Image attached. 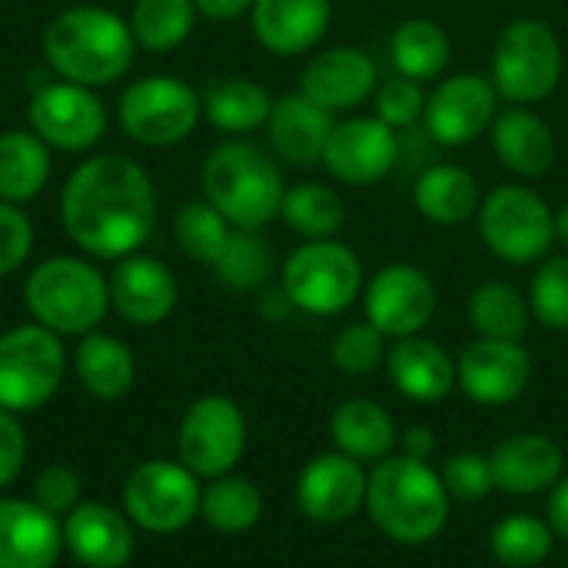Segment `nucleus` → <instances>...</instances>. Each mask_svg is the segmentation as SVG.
I'll use <instances>...</instances> for the list:
<instances>
[{"label": "nucleus", "instance_id": "nucleus-1", "mask_svg": "<svg viewBox=\"0 0 568 568\" xmlns=\"http://www.w3.org/2000/svg\"><path fill=\"white\" fill-rule=\"evenodd\" d=\"M67 240L93 260H123L146 246L156 226V186L126 153L80 160L60 190Z\"/></svg>", "mask_w": 568, "mask_h": 568}, {"label": "nucleus", "instance_id": "nucleus-2", "mask_svg": "<svg viewBox=\"0 0 568 568\" xmlns=\"http://www.w3.org/2000/svg\"><path fill=\"white\" fill-rule=\"evenodd\" d=\"M136 50L140 47L130 33V20L97 3L60 10L40 33L43 63L57 73V80L90 90L120 83L130 73Z\"/></svg>", "mask_w": 568, "mask_h": 568}, {"label": "nucleus", "instance_id": "nucleus-3", "mask_svg": "<svg viewBox=\"0 0 568 568\" xmlns=\"http://www.w3.org/2000/svg\"><path fill=\"white\" fill-rule=\"evenodd\" d=\"M200 190L233 230H263L280 220L286 183L270 150L246 136H226L206 153L200 166Z\"/></svg>", "mask_w": 568, "mask_h": 568}, {"label": "nucleus", "instance_id": "nucleus-4", "mask_svg": "<svg viewBox=\"0 0 568 568\" xmlns=\"http://www.w3.org/2000/svg\"><path fill=\"white\" fill-rule=\"evenodd\" d=\"M453 499L429 463L386 456L369 473L366 513L373 526L399 546H426L449 523Z\"/></svg>", "mask_w": 568, "mask_h": 568}, {"label": "nucleus", "instance_id": "nucleus-5", "mask_svg": "<svg viewBox=\"0 0 568 568\" xmlns=\"http://www.w3.org/2000/svg\"><path fill=\"white\" fill-rule=\"evenodd\" d=\"M23 303L33 323L60 339L87 336L110 313V283L83 256H50L27 273Z\"/></svg>", "mask_w": 568, "mask_h": 568}, {"label": "nucleus", "instance_id": "nucleus-6", "mask_svg": "<svg viewBox=\"0 0 568 568\" xmlns=\"http://www.w3.org/2000/svg\"><path fill=\"white\" fill-rule=\"evenodd\" d=\"M562 40L542 17H516L499 30L493 43L489 80L503 103L536 106L549 100L562 80Z\"/></svg>", "mask_w": 568, "mask_h": 568}, {"label": "nucleus", "instance_id": "nucleus-7", "mask_svg": "<svg viewBox=\"0 0 568 568\" xmlns=\"http://www.w3.org/2000/svg\"><path fill=\"white\" fill-rule=\"evenodd\" d=\"M476 226L483 246L509 266L542 263L556 246V210L523 180L489 190L476 213Z\"/></svg>", "mask_w": 568, "mask_h": 568}, {"label": "nucleus", "instance_id": "nucleus-8", "mask_svg": "<svg viewBox=\"0 0 568 568\" xmlns=\"http://www.w3.org/2000/svg\"><path fill=\"white\" fill-rule=\"evenodd\" d=\"M280 286L293 310L310 316H339L366 290L363 260L343 240H303L280 266Z\"/></svg>", "mask_w": 568, "mask_h": 568}, {"label": "nucleus", "instance_id": "nucleus-9", "mask_svg": "<svg viewBox=\"0 0 568 568\" xmlns=\"http://www.w3.org/2000/svg\"><path fill=\"white\" fill-rule=\"evenodd\" d=\"M203 120L200 90L173 73H146L123 87L116 100V123L126 140L163 150L183 143Z\"/></svg>", "mask_w": 568, "mask_h": 568}, {"label": "nucleus", "instance_id": "nucleus-10", "mask_svg": "<svg viewBox=\"0 0 568 568\" xmlns=\"http://www.w3.org/2000/svg\"><path fill=\"white\" fill-rule=\"evenodd\" d=\"M67 373L63 339L40 323H20L0 333V409L37 413L47 406Z\"/></svg>", "mask_w": 568, "mask_h": 568}, {"label": "nucleus", "instance_id": "nucleus-11", "mask_svg": "<svg viewBox=\"0 0 568 568\" xmlns=\"http://www.w3.org/2000/svg\"><path fill=\"white\" fill-rule=\"evenodd\" d=\"M203 486L180 459H146L123 483L126 519L153 536L183 532L200 516Z\"/></svg>", "mask_w": 568, "mask_h": 568}, {"label": "nucleus", "instance_id": "nucleus-12", "mask_svg": "<svg viewBox=\"0 0 568 568\" xmlns=\"http://www.w3.org/2000/svg\"><path fill=\"white\" fill-rule=\"evenodd\" d=\"M499 116V93L489 73L459 70L439 77L433 90H426L423 130L436 146L459 150L476 143L493 130Z\"/></svg>", "mask_w": 568, "mask_h": 568}, {"label": "nucleus", "instance_id": "nucleus-13", "mask_svg": "<svg viewBox=\"0 0 568 568\" xmlns=\"http://www.w3.org/2000/svg\"><path fill=\"white\" fill-rule=\"evenodd\" d=\"M246 453V416L230 396L196 399L176 429V459L200 479H220Z\"/></svg>", "mask_w": 568, "mask_h": 568}, {"label": "nucleus", "instance_id": "nucleus-14", "mask_svg": "<svg viewBox=\"0 0 568 568\" xmlns=\"http://www.w3.org/2000/svg\"><path fill=\"white\" fill-rule=\"evenodd\" d=\"M27 123L50 150L87 153L106 133V106L90 87L50 80L33 90L27 103Z\"/></svg>", "mask_w": 568, "mask_h": 568}, {"label": "nucleus", "instance_id": "nucleus-15", "mask_svg": "<svg viewBox=\"0 0 568 568\" xmlns=\"http://www.w3.org/2000/svg\"><path fill=\"white\" fill-rule=\"evenodd\" d=\"M363 306H366V320L386 339H406V336H419L433 323L439 310V293L423 266L389 263L366 283Z\"/></svg>", "mask_w": 568, "mask_h": 568}, {"label": "nucleus", "instance_id": "nucleus-16", "mask_svg": "<svg viewBox=\"0 0 568 568\" xmlns=\"http://www.w3.org/2000/svg\"><path fill=\"white\" fill-rule=\"evenodd\" d=\"M399 130L386 126L376 113L336 120L326 150L323 170L343 186H373L383 183L399 163Z\"/></svg>", "mask_w": 568, "mask_h": 568}, {"label": "nucleus", "instance_id": "nucleus-17", "mask_svg": "<svg viewBox=\"0 0 568 568\" xmlns=\"http://www.w3.org/2000/svg\"><path fill=\"white\" fill-rule=\"evenodd\" d=\"M379 87V63L373 53H366L363 47H323L316 50L303 70H300V93L310 97L316 106H323L326 113L339 116V113H353L356 106H363L366 100H373Z\"/></svg>", "mask_w": 568, "mask_h": 568}, {"label": "nucleus", "instance_id": "nucleus-18", "mask_svg": "<svg viewBox=\"0 0 568 568\" xmlns=\"http://www.w3.org/2000/svg\"><path fill=\"white\" fill-rule=\"evenodd\" d=\"M532 383V356L523 343L476 336L456 356V389L476 406H509Z\"/></svg>", "mask_w": 568, "mask_h": 568}, {"label": "nucleus", "instance_id": "nucleus-19", "mask_svg": "<svg viewBox=\"0 0 568 568\" xmlns=\"http://www.w3.org/2000/svg\"><path fill=\"white\" fill-rule=\"evenodd\" d=\"M369 476L363 463L343 453H323L310 459L296 479V509L316 526H343L366 509Z\"/></svg>", "mask_w": 568, "mask_h": 568}, {"label": "nucleus", "instance_id": "nucleus-20", "mask_svg": "<svg viewBox=\"0 0 568 568\" xmlns=\"http://www.w3.org/2000/svg\"><path fill=\"white\" fill-rule=\"evenodd\" d=\"M110 283V310L130 326H160L180 300L173 270L156 256H123L116 260Z\"/></svg>", "mask_w": 568, "mask_h": 568}, {"label": "nucleus", "instance_id": "nucleus-21", "mask_svg": "<svg viewBox=\"0 0 568 568\" xmlns=\"http://www.w3.org/2000/svg\"><path fill=\"white\" fill-rule=\"evenodd\" d=\"M329 20L333 0H256L250 10L256 43L280 60L313 53L326 37Z\"/></svg>", "mask_w": 568, "mask_h": 568}, {"label": "nucleus", "instance_id": "nucleus-22", "mask_svg": "<svg viewBox=\"0 0 568 568\" xmlns=\"http://www.w3.org/2000/svg\"><path fill=\"white\" fill-rule=\"evenodd\" d=\"M63 549L83 568H126L136 539L133 523L126 513L106 506V503H80L73 506L63 523Z\"/></svg>", "mask_w": 568, "mask_h": 568}, {"label": "nucleus", "instance_id": "nucleus-23", "mask_svg": "<svg viewBox=\"0 0 568 568\" xmlns=\"http://www.w3.org/2000/svg\"><path fill=\"white\" fill-rule=\"evenodd\" d=\"M489 463H493L496 489L506 496H519V499L549 493L566 476V453L546 433L506 436L489 453Z\"/></svg>", "mask_w": 568, "mask_h": 568}, {"label": "nucleus", "instance_id": "nucleus-24", "mask_svg": "<svg viewBox=\"0 0 568 568\" xmlns=\"http://www.w3.org/2000/svg\"><path fill=\"white\" fill-rule=\"evenodd\" d=\"M333 126H336L333 113H326L310 97L293 90L283 97H273V110L263 130H266L270 153L276 160H283L286 166L306 170V166L323 163V150H326Z\"/></svg>", "mask_w": 568, "mask_h": 568}, {"label": "nucleus", "instance_id": "nucleus-25", "mask_svg": "<svg viewBox=\"0 0 568 568\" xmlns=\"http://www.w3.org/2000/svg\"><path fill=\"white\" fill-rule=\"evenodd\" d=\"M493 150L499 163L523 183L542 180L552 173L559 160V140L552 126L532 110V106H506L499 110L493 130H489Z\"/></svg>", "mask_w": 568, "mask_h": 568}, {"label": "nucleus", "instance_id": "nucleus-26", "mask_svg": "<svg viewBox=\"0 0 568 568\" xmlns=\"http://www.w3.org/2000/svg\"><path fill=\"white\" fill-rule=\"evenodd\" d=\"M63 552L60 519L33 499L0 496V568H53Z\"/></svg>", "mask_w": 568, "mask_h": 568}, {"label": "nucleus", "instance_id": "nucleus-27", "mask_svg": "<svg viewBox=\"0 0 568 568\" xmlns=\"http://www.w3.org/2000/svg\"><path fill=\"white\" fill-rule=\"evenodd\" d=\"M386 373L399 396L409 403H443L456 389V356H449L436 339L406 336L393 339L386 353Z\"/></svg>", "mask_w": 568, "mask_h": 568}, {"label": "nucleus", "instance_id": "nucleus-28", "mask_svg": "<svg viewBox=\"0 0 568 568\" xmlns=\"http://www.w3.org/2000/svg\"><path fill=\"white\" fill-rule=\"evenodd\" d=\"M483 183L459 163H429L413 183V206L433 226H463L483 206Z\"/></svg>", "mask_w": 568, "mask_h": 568}, {"label": "nucleus", "instance_id": "nucleus-29", "mask_svg": "<svg viewBox=\"0 0 568 568\" xmlns=\"http://www.w3.org/2000/svg\"><path fill=\"white\" fill-rule=\"evenodd\" d=\"M329 439L336 446V453L356 459V463H379L386 456H393L399 433L393 416L376 403V399H346L343 406H336L333 419H329Z\"/></svg>", "mask_w": 568, "mask_h": 568}, {"label": "nucleus", "instance_id": "nucleus-30", "mask_svg": "<svg viewBox=\"0 0 568 568\" xmlns=\"http://www.w3.org/2000/svg\"><path fill=\"white\" fill-rule=\"evenodd\" d=\"M73 369H77L80 386L93 399H103V403L123 399L136 383V359L130 346L100 329L80 336L77 353H73Z\"/></svg>", "mask_w": 568, "mask_h": 568}, {"label": "nucleus", "instance_id": "nucleus-31", "mask_svg": "<svg viewBox=\"0 0 568 568\" xmlns=\"http://www.w3.org/2000/svg\"><path fill=\"white\" fill-rule=\"evenodd\" d=\"M200 100L203 120H210V126L226 136H250L263 130L273 110L270 90L250 77H216L206 83Z\"/></svg>", "mask_w": 568, "mask_h": 568}, {"label": "nucleus", "instance_id": "nucleus-32", "mask_svg": "<svg viewBox=\"0 0 568 568\" xmlns=\"http://www.w3.org/2000/svg\"><path fill=\"white\" fill-rule=\"evenodd\" d=\"M453 57V40L446 27L433 17H406L389 37L393 70L416 83H436Z\"/></svg>", "mask_w": 568, "mask_h": 568}, {"label": "nucleus", "instance_id": "nucleus-33", "mask_svg": "<svg viewBox=\"0 0 568 568\" xmlns=\"http://www.w3.org/2000/svg\"><path fill=\"white\" fill-rule=\"evenodd\" d=\"M53 150L33 130H3L0 133V200L30 203L37 200L53 173Z\"/></svg>", "mask_w": 568, "mask_h": 568}, {"label": "nucleus", "instance_id": "nucleus-34", "mask_svg": "<svg viewBox=\"0 0 568 568\" xmlns=\"http://www.w3.org/2000/svg\"><path fill=\"white\" fill-rule=\"evenodd\" d=\"M469 326L483 339L523 343L532 323L529 296L506 280H486L469 293Z\"/></svg>", "mask_w": 568, "mask_h": 568}, {"label": "nucleus", "instance_id": "nucleus-35", "mask_svg": "<svg viewBox=\"0 0 568 568\" xmlns=\"http://www.w3.org/2000/svg\"><path fill=\"white\" fill-rule=\"evenodd\" d=\"M280 220L300 240H333L346 226V203L329 183L303 180L286 186Z\"/></svg>", "mask_w": 568, "mask_h": 568}, {"label": "nucleus", "instance_id": "nucleus-36", "mask_svg": "<svg viewBox=\"0 0 568 568\" xmlns=\"http://www.w3.org/2000/svg\"><path fill=\"white\" fill-rule=\"evenodd\" d=\"M200 519L223 536L250 532L263 519V493L246 476L226 473L220 479H210L200 499Z\"/></svg>", "mask_w": 568, "mask_h": 568}, {"label": "nucleus", "instance_id": "nucleus-37", "mask_svg": "<svg viewBox=\"0 0 568 568\" xmlns=\"http://www.w3.org/2000/svg\"><path fill=\"white\" fill-rule=\"evenodd\" d=\"M196 17L200 13L193 0H133L130 33L140 50L170 53L190 40Z\"/></svg>", "mask_w": 568, "mask_h": 568}, {"label": "nucleus", "instance_id": "nucleus-38", "mask_svg": "<svg viewBox=\"0 0 568 568\" xmlns=\"http://www.w3.org/2000/svg\"><path fill=\"white\" fill-rule=\"evenodd\" d=\"M216 283H223L233 293H256L266 290V283L276 273L273 246L260 236V230H233L226 240L220 260L210 266Z\"/></svg>", "mask_w": 568, "mask_h": 568}, {"label": "nucleus", "instance_id": "nucleus-39", "mask_svg": "<svg viewBox=\"0 0 568 568\" xmlns=\"http://www.w3.org/2000/svg\"><path fill=\"white\" fill-rule=\"evenodd\" d=\"M489 549L496 562L506 568H536L542 566L556 549V532L549 519L532 513H513L503 516L489 536Z\"/></svg>", "mask_w": 568, "mask_h": 568}, {"label": "nucleus", "instance_id": "nucleus-40", "mask_svg": "<svg viewBox=\"0 0 568 568\" xmlns=\"http://www.w3.org/2000/svg\"><path fill=\"white\" fill-rule=\"evenodd\" d=\"M230 236H233L230 220L203 196L180 203L173 213V240H176L180 253H186L200 266H213Z\"/></svg>", "mask_w": 568, "mask_h": 568}, {"label": "nucleus", "instance_id": "nucleus-41", "mask_svg": "<svg viewBox=\"0 0 568 568\" xmlns=\"http://www.w3.org/2000/svg\"><path fill=\"white\" fill-rule=\"evenodd\" d=\"M529 310L532 320L542 323L552 333L568 329V253L546 256L536 263V273L529 280Z\"/></svg>", "mask_w": 568, "mask_h": 568}, {"label": "nucleus", "instance_id": "nucleus-42", "mask_svg": "<svg viewBox=\"0 0 568 568\" xmlns=\"http://www.w3.org/2000/svg\"><path fill=\"white\" fill-rule=\"evenodd\" d=\"M333 363L339 373L346 376H369L373 369H379L386 363V336L369 323V320H359V323H346L336 339H333Z\"/></svg>", "mask_w": 568, "mask_h": 568}, {"label": "nucleus", "instance_id": "nucleus-43", "mask_svg": "<svg viewBox=\"0 0 568 568\" xmlns=\"http://www.w3.org/2000/svg\"><path fill=\"white\" fill-rule=\"evenodd\" d=\"M423 110H426V87L406 77H389L379 80L376 93H373V113L393 126V130H409L416 123H423Z\"/></svg>", "mask_w": 568, "mask_h": 568}, {"label": "nucleus", "instance_id": "nucleus-44", "mask_svg": "<svg viewBox=\"0 0 568 568\" xmlns=\"http://www.w3.org/2000/svg\"><path fill=\"white\" fill-rule=\"evenodd\" d=\"M439 479L453 503H483L496 489L493 463L483 453H456L443 463Z\"/></svg>", "mask_w": 568, "mask_h": 568}, {"label": "nucleus", "instance_id": "nucleus-45", "mask_svg": "<svg viewBox=\"0 0 568 568\" xmlns=\"http://www.w3.org/2000/svg\"><path fill=\"white\" fill-rule=\"evenodd\" d=\"M33 253V223L17 203L0 200V280L13 276Z\"/></svg>", "mask_w": 568, "mask_h": 568}, {"label": "nucleus", "instance_id": "nucleus-46", "mask_svg": "<svg viewBox=\"0 0 568 568\" xmlns=\"http://www.w3.org/2000/svg\"><path fill=\"white\" fill-rule=\"evenodd\" d=\"M80 493L83 483L67 463H53L40 469V476L33 479V503L57 519H63L73 506H80Z\"/></svg>", "mask_w": 568, "mask_h": 568}, {"label": "nucleus", "instance_id": "nucleus-47", "mask_svg": "<svg viewBox=\"0 0 568 568\" xmlns=\"http://www.w3.org/2000/svg\"><path fill=\"white\" fill-rule=\"evenodd\" d=\"M27 463V433L17 413L0 409V489L13 486Z\"/></svg>", "mask_w": 568, "mask_h": 568}, {"label": "nucleus", "instance_id": "nucleus-48", "mask_svg": "<svg viewBox=\"0 0 568 568\" xmlns=\"http://www.w3.org/2000/svg\"><path fill=\"white\" fill-rule=\"evenodd\" d=\"M399 446H403V456L419 459V463H429L436 456V433L429 426H409L399 436Z\"/></svg>", "mask_w": 568, "mask_h": 568}, {"label": "nucleus", "instance_id": "nucleus-49", "mask_svg": "<svg viewBox=\"0 0 568 568\" xmlns=\"http://www.w3.org/2000/svg\"><path fill=\"white\" fill-rule=\"evenodd\" d=\"M193 3H196V13L200 17L216 20V23H226V20L250 17V10H253L256 0H193Z\"/></svg>", "mask_w": 568, "mask_h": 568}, {"label": "nucleus", "instance_id": "nucleus-50", "mask_svg": "<svg viewBox=\"0 0 568 568\" xmlns=\"http://www.w3.org/2000/svg\"><path fill=\"white\" fill-rule=\"evenodd\" d=\"M546 519H549V526H552L556 536L568 539V476H562V479L549 489Z\"/></svg>", "mask_w": 568, "mask_h": 568}, {"label": "nucleus", "instance_id": "nucleus-51", "mask_svg": "<svg viewBox=\"0 0 568 568\" xmlns=\"http://www.w3.org/2000/svg\"><path fill=\"white\" fill-rule=\"evenodd\" d=\"M556 243H562L568 250V200L556 210Z\"/></svg>", "mask_w": 568, "mask_h": 568}, {"label": "nucleus", "instance_id": "nucleus-52", "mask_svg": "<svg viewBox=\"0 0 568 568\" xmlns=\"http://www.w3.org/2000/svg\"><path fill=\"white\" fill-rule=\"evenodd\" d=\"M566 146H568V130H566Z\"/></svg>", "mask_w": 568, "mask_h": 568}]
</instances>
